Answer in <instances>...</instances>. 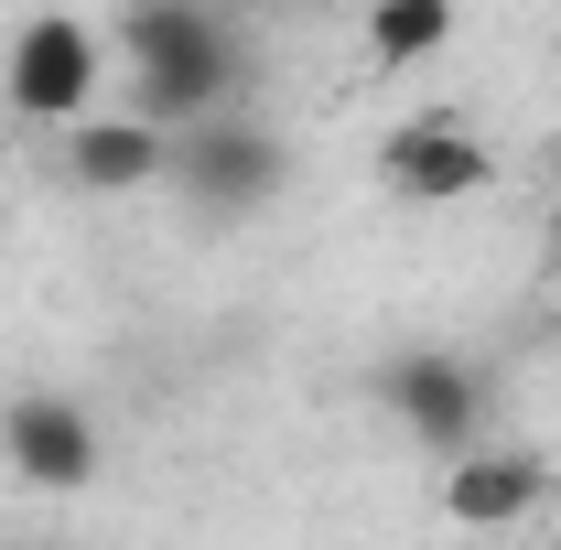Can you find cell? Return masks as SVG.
I'll use <instances>...</instances> for the list:
<instances>
[{"label":"cell","instance_id":"obj_4","mask_svg":"<svg viewBox=\"0 0 561 550\" xmlns=\"http://www.w3.org/2000/svg\"><path fill=\"white\" fill-rule=\"evenodd\" d=\"M98 87H108V44H98V22H76V11H33L22 33H11V55H0V98L22 108V119H98Z\"/></svg>","mask_w":561,"mask_h":550},{"label":"cell","instance_id":"obj_5","mask_svg":"<svg viewBox=\"0 0 561 550\" xmlns=\"http://www.w3.org/2000/svg\"><path fill=\"white\" fill-rule=\"evenodd\" d=\"M0 465L33 485V496H76V485H98V465H108V432L66 389H22L0 411Z\"/></svg>","mask_w":561,"mask_h":550},{"label":"cell","instance_id":"obj_11","mask_svg":"<svg viewBox=\"0 0 561 550\" xmlns=\"http://www.w3.org/2000/svg\"><path fill=\"white\" fill-rule=\"evenodd\" d=\"M540 260H551V280H561V216H551V249H540Z\"/></svg>","mask_w":561,"mask_h":550},{"label":"cell","instance_id":"obj_7","mask_svg":"<svg viewBox=\"0 0 561 550\" xmlns=\"http://www.w3.org/2000/svg\"><path fill=\"white\" fill-rule=\"evenodd\" d=\"M561 507V485L540 454H518V443H476V454H454L443 465V518L454 529H518V518H540Z\"/></svg>","mask_w":561,"mask_h":550},{"label":"cell","instance_id":"obj_2","mask_svg":"<svg viewBox=\"0 0 561 550\" xmlns=\"http://www.w3.org/2000/svg\"><path fill=\"white\" fill-rule=\"evenodd\" d=\"M162 184L195 216H260V206H280V184H291V140H280L271 119H249V108H227V119L173 140V173H162Z\"/></svg>","mask_w":561,"mask_h":550},{"label":"cell","instance_id":"obj_10","mask_svg":"<svg viewBox=\"0 0 561 550\" xmlns=\"http://www.w3.org/2000/svg\"><path fill=\"white\" fill-rule=\"evenodd\" d=\"M540 184H551V206H561V140H551V151H540Z\"/></svg>","mask_w":561,"mask_h":550},{"label":"cell","instance_id":"obj_9","mask_svg":"<svg viewBox=\"0 0 561 550\" xmlns=\"http://www.w3.org/2000/svg\"><path fill=\"white\" fill-rule=\"evenodd\" d=\"M454 44V0H378L367 11V66L378 76H411Z\"/></svg>","mask_w":561,"mask_h":550},{"label":"cell","instance_id":"obj_3","mask_svg":"<svg viewBox=\"0 0 561 550\" xmlns=\"http://www.w3.org/2000/svg\"><path fill=\"white\" fill-rule=\"evenodd\" d=\"M378 411L411 432L421 454H476L486 443V367L454 356V345H389L378 356Z\"/></svg>","mask_w":561,"mask_h":550},{"label":"cell","instance_id":"obj_6","mask_svg":"<svg viewBox=\"0 0 561 550\" xmlns=\"http://www.w3.org/2000/svg\"><path fill=\"white\" fill-rule=\"evenodd\" d=\"M378 184H389L400 206H476L496 184V151H486V130H465L454 108H432V119H400V130L378 140Z\"/></svg>","mask_w":561,"mask_h":550},{"label":"cell","instance_id":"obj_8","mask_svg":"<svg viewBox=\"0 0 561 550\" xmlns=\"http://www.w3.org/2000/svg\"><path fill=\"white\" fill-rule=\"evenodd\" d=\"M55 173H66L76 195H140V184L173 173V140L151 130V119H130V108H98V119H76V130H66Z\"/></svg>","mask_w":561,"mask_h":550},{"label":"cell","instance_id":"obj_1","mask_svg":"<svg viewBox=\"0 0 561 550\" xmlns=\"http://www.w3.org/2000/svg\"><path fill=\"white\" fill-rule=\"evenodd\" d=\"M119 66H130V119H151L162 140L206 130L238 108V87H249V44H238V22L206 11V0H140L119 11Z\"/></svg>","mask_w":561,"mask_h":550}]
</instances>
